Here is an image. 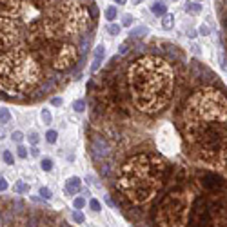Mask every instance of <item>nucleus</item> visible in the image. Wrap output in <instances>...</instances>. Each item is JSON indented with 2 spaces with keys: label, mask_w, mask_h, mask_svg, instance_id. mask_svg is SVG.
I'll list each match as a JSON object with an SVG mask.
<instances>
[{
  "label": "nucleus",
  "mask_w": 227,
  "mask_h": 227,
  "mask_svg": "<svg viewBox=\"0 0 227 227\" xmlns=\"http://www.w3.org/2000/svg\"><path fill=\"white\" fill-rule=\"evenodd\" d=\"M125 80L131 104L140 113L156 114L171 102L176 75L173 65L162 56L144 55L129 64Z\"/></svg>",
  "instance_id": "1"
},
{
  "label": "nucleus",
  "mask_w": 227,
  "mask_h": 227,
  "mask_svg": "<svg viewBox=\"0 0 227 227\" xmlns=\"http://www.w3.org/2000/svg\"><path fill=\"white\" fill-rule=\"evenodd\" d=\"M46 64L26 42L0 53V96L18 102L36 93L46 80Z\"/></svg>",
  "instance_id": "2"
},
{
  "label": "nucleus",
  "mask_w": 227,
  "mask_h": 227,
  "mask_svg": "<svg viewBox=\"0 0 227 227\" xmlns=\"http://www.w3.org/2000/svg\"><path fill=\"white\" fill-rule=\"evenodd\" d=\"M167 171L169 167L162 156L155 153H136L120 165L116 187L129 204L136 207L145 205L162 191Z\"/></svg>",
  "instance_id": "3"
},
{
  "label": "nucleus",
  "mask_w": 227,
  "mask_h": 227,
  "mask_svg": "<svg viewBox=\"0 0 227 227\" xmlns=\"http://www.w3.org/2000/svg\"><path fill=\"white\" fill-rule=\"evenodd\" d=\"M227 122V96L216 87H202L187 98L180 125L189 144L196 145L211 125Z\"/></svg>",
  "instance_id": "4"
},
{
  "label": "nucleus",
  "mask_w": 227,
  "mask_h": 227,
  "mask_svg": "<svg viewBox=\"0 0 227 227\" xmlns=\"http://www.w3.org/2000/svg\"><path fill=\"white\" fill-rule=\"evenodd\" d=\"M91 24L89 7L80 0H60L44 15L40 31L44 42L67 40L87 31Z\"/></svg>",
  "instance_id": "5"
},
{
  "label": "nucleus",
  "mask_w": 227,
  "mask_h": 227,
  "mask_svg": "<svg viewBox=\"0 0 227 227\" xmlns=\"http://www.w3.org/2000/svg\"><path fill=\"white\" fill-rule=\"evenodd\" d=\"M195 202L193 191L184 186L171 189L155 209V224L162 227H180L187 225L191 205Z\"/></svg>",
  "instance_id": "6"
},
{
  "label": "nucleus",
  "mask_w": 227,
  "mask_h": 227,
  "mask_svg": "<svg viewBox=\"0 0 227 227\" xmlns=\"http://www.w3.org/2000/svg\"><path fill=\"white\" fill-rule=\"evenodd\" d=\"M22 38H24V33L18 20L0 15V53L15 47L17 44L22 42Z\"/></svg>",
  "instance_id": "7"
},
{
  "label": "nucleus",
  "mask_w": 227,
  "mask_h": 227,
  "mask_svg": "<svg viewBox=\"0 0 227 227\" xmlns=\"http://www.w3.org/2000/svg\"><path fill=\"white\" fill-rule=\"evenodd\" d=\"M189 225H211V211H209V202L205 198H196L191 205V213L187 218Z\"/></svg>",
  "instance_id": "8"
},
{
  "label": "nucleus",
  "mask_w": 227,
  "mask_h": 227,
  "mask_svg": "<svg viewBox=\"0 0 227 227\" xmlns=\"http://www.w3.org/2000/svg\"><path fill=\"white\" fill-rule=\"evenodd\" d=\"M200 186L204 187V191H207V193H218L224 187V180L218 173L209 171V173H204L200 176Z\"/></svg>",
  "instance_id": "9"
},
{
  "label": "nucleus",
  "mask_w": 227,
  "mask_h": 227,
  "mask_svg": "<svg viewBox=\"0 0 227 227\" xmlns=\"http://www.w3.org/2000/svg\"><path fill=\"white\" fill-rule=\"evenodd\" d=\"M213 165H215L224 176H227V138H222V142L218 145V151H216L215 164Z\"/></svg>",
  "instance_id": "10"
},
{
  "label": "nucleus",
  "mask_w": 227,
  "mask_h": 227,
  "mask_svg": "<svg viewBox=\"0 0 227 227\" xmlns=\"http://www.w3.org/2000/svg\"><path fill=\"white\" fill-rule=\"evenodd\" d=\"M104 55H105V47H104V44H100V46L94 49V58H93V64H91V73H96L100 69Z\"/></svg>",
  "instance_id": "11"
},
{
  "label": "nucleus",
  "mask_w": 227,
  "mask_h": 227,
  "mask_svg": "<svg viewBox=\"0 0 227 227\" xmlns=\"http://www.w3.org/2000/svg\"><path fill=\"white\" fill-rule=\"evenodd\" d=\"M80 189H82L80 178H78V176H71V178L67 180V184H65V191H67L69 195H76V193H80Z\"/></svg>",
  "instance_id": "12"
},
{
  "label": "nucleus",
  "mask_w": 227,
  "mask_h": 227,
  "mask_svg": "<svg viewBox=\"0 0 227 227\" xmlns=\"http://www.w3.org/2000/svg\"><path fill=\"white\" fill-rule=\"evenodd\" d=\"M151 11H153V15L156 17H164L165 13H167V6H165V2H155L153 6H151Z\"/></svg>",
  "instance_id": "13"
},
{
  "label": "nucleus",
  "mask_w": 227,
  "mask_h": 227,
  "mask_svg": "<svg viewBox=\"0 0 227 227\" xmlns=\"http://www.w3.org/2000/svg\"><path fill=\"white\" fill-rule=\"evenodd\" d=\"M173 26H175V15H171V13H165L164 18H162V27L164 29H173Z\"/></svg>",
  "instance_id": "14"
},
{
  "label": "nucleus",
  "mask_w": 227,
  "mask_h": 227,
  "mask_svg": "<svg viewBox=\"0 0 227 227\" xmlns=\"http://www.w3.org/2000/svg\"><path fill=\"white\" fill-rule=\"evenodd\" d=\"M186 11H187V13H191V15H198V13L202 11V6H200L196 0H195V2H187V4H186Z\"/></svg>",
  "instance_id": "15"
},
{
  "label": "nucleus",
  "mask_w": 227,
  "mask_h": 227,
  "mask_svg": "<svg viewBox=\"0 0 227 227\" xmlns=\"http://www.w3.org/2000/svg\"><path fill=\"white\" fill-rule=\"evenodd\" d=\"M11 122V113L9 109H6V107H2L0 109V125H6Z\"/></svg>",
  "instance_id": "16"
},
{
  "label": "nucleus",
  "mask_w": 227,
  "mask_h": 227,
  "mask_svg": "<svg viewBox=\"0 0 227 227\" xmlns=\"http://www.w3.org/2000/svg\"><path fill=\"white\" fill-rule=\"evenodd\" d=\"M13 191H15L17 195H22V193H27V191H29V186H26V184H22V182H17L15 187H13Z\"/></svg>",
  "instance_id": "17"
},
{
  "label": "nucleus",
  "mask_w": 227,
  "mask_h": 227,
  "mask_svg": "<svg viewBox=\"0 0 227 227\" xmlns=\"http://www.w3.org/2000/svg\"><path fill=\"white\" fill-rule=\"evenodd\" d=\"M116 15H118V11H116L114 6H109V7L105 9V18H107V20H114V18H116Z\"/></svg>",
  "instance_id": "18"
},
{
  "label": "nucleus",
  "mask_w": 227,
  "mask_h": 227,
  "mask_svg": "<svg viewBox=\"0 0 227 227\" xmlns=\"http://www.w3.org/2000/svg\"><path fill=\"white\" fill-rule=\"evenodd\" d=\"M40 167H42V171H51L53 169V160L51 158H42V162H40Z\"/></svg>",
  "instance_id": "19"
},
{
  "label": "nucleus",
  "mask_w": 227,
  "mask_h": 227,
  "mask_svg": "<svg viewBox=\"0 0 227 227\" xmlns=\"http://www.w3.org/2000/svg\"><path fill=\"white\" fill-rule=\"evenodd\" d=\"M120 31H122V27H120L118 24H109V26H107V33H109V35H113V36L120 35Z\"/></svg>",
  "instance_id": "20"
},
{
  "label": "nucleus",
  "mask_w": 227,
  "mask_h": 227,
  "mask_svg": "<svg viewBox=\"0 0 227 227\" xmlns=\"http://www.w3.org/2000/svg\"><path fill=\"white\" fill-rule=\"evenodd\" d=\"M2 158H4V162H6L7 165H13V164H15V156H13V153H11V151H4V153H2Z\"/></svg>",
  "instance_id": "21"
},
{
  "label": "nucleus",
  "mask_w": 227,
  "mask_h": 227,
  "mask_svg": "<svg viewBox=\"0 0 227 227\" xmlns=\"http://www.w3.org/2000/svg\"><path fill=\"white\" fill-rule=\"evenodd\" d=\"M40 116H42V120H44V124H51V120H53V116H51V113L47 111V109H42V113H40Z\"/></svg>",
  "instance_id": "22"
},
{
  "label": "nucleus",
  "mask_w": 227,
  "mask_h": 227,
  "mask_svg": "<svg viewBox=\"0 0 227 227\" xmlns=\"http://www.w3.org/2000/svg\"><path fill=\"white\" fill-rule=\"evenodd\" d=\"M56 136H58V134H56V131L49 129V131L46 133V140H47L49 144H55V142H56Z\"/></svg>",
  "instance_id": "23"
},
{
  "label": "nucleus",
  "mask_w": 227,
  "mask_h": 227,
  "mask_svg": "<svg viewBox=\"0 0 227 227\" xmlns=\"http://www.w3.org/2000/svg\"><path fill=\"white\" fill-rule=\"evenodd\" d=\"M11 140H13V142H17V144H22V142H24V134H22L20 131H13Z\"/></svg>",
  "instance_id": "24"
},
{
  "label": "nucleus",
  "mask_w": 227,
  "mask_h": 227,
  "mask_svg": "<svg viewBox=\"0 0 227 227\" xmlns=\"http://www.w3.org/2000/svg\"><path fill=\"white\" fill-rule=\"evenodd\" d=\"M84 220H85V218H84V215L80 211H73V222H75V224H84Z\"/></svg>",
  "instance_id": "25"
},
{
  "label": "nucleus",
  "mask_w": 227,
  "mask_h": 227,
  "mask_svg": "<svg viewBox=\"0 0 227 227\" xmlns=\"http://www.w3.org/2000/svg\"><path fill=\"white\" fill-rule=\"evenodd\" d=\"M73 109H75L76 113H82L84 109H85V102H84V100H76V102L73 104Z\"/></svg>",
  "instance_id": "26"
},
{
  "label": "nucleus",
  "mask_w": 227,
  "mask_h": 227,
  "mask_svg": "<svg viewBox=\"0 0 227 227\" xmlns=\"http://www.w3.org/2000/svg\"><path fill=\"white\" fill-rule=\"evenodd\" d=\"M17 155L20 156V158H27V155H29V153H27V149H26L22 144H18V147H17Z\"/></svg>",
  "instance_id": "27"
},
{
  "label": "nucleus",
  "mask_w": 227,
  "mask_h": 227,
  "mask_svg": "<svg viewBox=\"0 0 227 227\" xmlns=\"http://www.w3.org/2000/svg\"><path fill=\"white\" fill-rule=\"evenodd\" d=\"M73 205H75V209H82V207L85 205V200H84L82 196H78V198L73 200Z\"/></svg>",
  "instance_id": "28"
},
{
  "label": "nucleus",
  "mask_w": 227,
  "mask_h": 227,
  "mask_svg": "<svg viewBox=\"0 0 227 227\" xmlns=\"http://www.w3.org/2000/svg\"><path fill=\"white\" fill-rule=\"evenodd\" d=\"M133 17H131V15H129V13H127V15H124V17H122V26H125V27H129V26H131V24H133Z\"/></svg>",
  "instance_id": "29"
},
{
  "label": "nucleus",
  "mask_w": 227,
  "mask_h": 227,
  "mask_svg": "<svg viewBox=\"0 0 227 227\" xmlns=\"http://www.w3.org/2000/svg\"><path fill=\"white\" fill-rule=\"evenodd\" d=\"M27 140H29V144L31 145H36L38 142H40V136H38L36 133H31L29 136H27Z\"/></svg>",
  "instance_id": "30"
},
{
  "label": "nucleus",
  "mask_w": 227,
  "mask_h": 227,
  "mask_svg": "<svg viewBox=\"0 0 227 227\" xmlns=\"http://www.w3.org/2000/svg\"><path fill=\"white\" fill-rule=\"evenodd\" d=\"M40 196L44 200H49V198H51V191H49L47 187H40Z\"/></svg>",
  "instance_id": "31"
},
{
  "label": "nucleus",
  "mask_w": 227,
  "mask_h": 227,
  "mask_svg": "<svg viewBox=\"0 0 227 227\" xmlns=\"http://www.w3.org/2000/svg\"><path fill=\"white\" fill-rule=\"evenodd\" d=\"M147 33H149L147 27H138V29H134L133 31V35L134 36H144V35H147Z\"/></svg>",
  "instance_id": "32"
},
{
  "label": "nucleus",
  "mask_w": 227,
  "mask_h": 227,
  "mask_svg": "<svg viewBox=\"0 0 227 227\" xmlns=\"http://www.w3.org/2000/svg\"><path fill=\"white\" fill-rule=\"evenodd\" d=\"M89 205H91V209H93L94 213H98V211H100V202H98V200H91V202H89Z\"/></svg>",
  "instance_id": "33"
},
{
  "label": "nucleus",
  "mask_w": 227,
  "mask_h": 227,
  "mask_svg": "<svg viewBox=\"0 0 227 227\" xmlns=\"http://www.w3.org/2000/svg\"><path fill=\"white\" fill-rule=\"evenodd\" d=\"M29 155H31V156H35V158H36V156H40V149H38L36 145H33L31 149H29Z\"/></svg>",
  "instance_id": "34"
},
{
  "label": "nucleus",
  "mask_w": 227,
  "mask_h": 227,
  "mask_svg": "<svg viewBox=\"0 0 227 227\" xmlns=\"http://www.w3.org/2000/svg\"><path fill=\"white\" fill-rule=\"evenodd\" d=\"M200 35H209V26L202 24V26H200Z\"/></svg>",
  "instance_id": "35"
},
{
  "label": "nucleus",
  "mask_w": 227,
  "mask_h": 227,
  "mask_svg": "<svg viewBox=\"0 0 227 227\" xmlns=\"http://www.w3.org/2000/svg\"><path fill=\"white\" fill-rule=\"evenodd\" d=\"M6 189H7V182H6L4 178H0V193H4Z\"/></svg>",
  "instance_id": "36"
},
{
  "label": "nucleus",
  "mask_w": 227,
  "mask_h": 227,
  "mask_svg": "<svg viewBox=\"0 0 227 227\" xmlns=\"http://www.w3.org/2000/svg\"><path fill=\"white\" fill-rule=\"evenodd\" d=\"M51 104L53 105H62V98L60 96H55V98H51Z\"/></svg>",
  "instance_id": "37"
},
{
  "label": "nucleus",
  "mask_w": 227,
  "mask_h": 227,
  "mask_svg": "<svg viewBox=\"0 0 227 227\" xmlns=\"http://www.w3.org/2000/svg\"><path fill=\"white\" fill-rule=\"evenodd\" d=\"M127 47H129V44H127V42H124V44L120 46V55H125V53H127Z\"/></svg>",
  "instance_id": "38"
},
{
  "label": "nucleus",
  "mask_w": 227,
  "mask_h": 227,
  "mask_svg": "<svg viewBox=\"0 0 227 227\" xmlns=\"http://www.w3.org/2000/svg\"><path fill=\"white\" fill-rule=\"evenodd\" d=\"M4 138H6V129L0 127V140H4Z\"/></svg>",
  "instance_id": "39"
},
{
  "label": "nucleus",
  "mask_w": 227,
  "mask_h": 227,
  "mask_svg": "<svg viewBox=\"0 0 227 227\" xmlns=\"http://www.w3.org/2000/svg\"><path fill=\"white\" fill-rule=\"evenodd\" d=\"M114 2H116L118 6H122V4H125V2H127V0H114Z\"/></svg>",
  "instance_id": "40"
},
{
  "label": "nucleus",
  "mask_w": 227,
  "mask_h": 227,
  "mask_svg": "<svg viewBox=\"0 0 227 227\" xmlns=\"http://www.w3.org/2000/svg\"><path fill=\"white\" fill-rule=\"evenodd\" d=\"M140 2H144V0H131V4H134V6H136V4H140Z\"/></svg>",
  "instance_id": "41"
},
{
  "label": "nucleus",
  "mask_w": 227,
  "mask_h": 227,
  "mask_svg": "<svg viewBox=\"0 0 227 227\" xmlns=\"http://www.w3.org/2000/svg\"><path fill=\"white\" fill-rule=\"evenodd\" d=\"M196 2H200V0H196Z\"/></svg>",
  "instance_id": "42"
}]
</instances>
